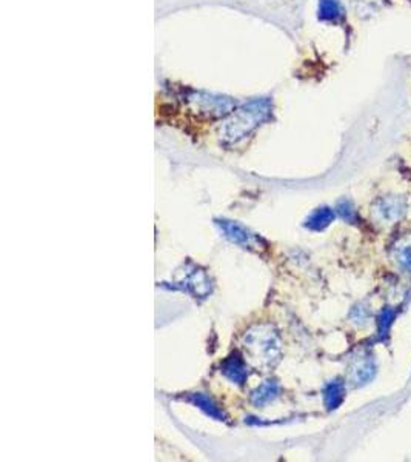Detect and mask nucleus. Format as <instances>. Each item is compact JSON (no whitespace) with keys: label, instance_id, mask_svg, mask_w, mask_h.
<instances>
[{"label":"nucleus","instance_id":"obj_6","mask_svg":"<svg viewBox=\"0 0 411 462\" xmlns=\"http://www.w3.org/2000/svg\"><path fill=\"white\" fill-rule=\"evenodd\" d=\"M335 218H336L335 211L328 209V206H320V209L315 210L308 216L305 221V227L313 231H320L327 229L328 225L335 221Z\"/></svg>","mask_w":411,"mask_h":462},{"label":"nucleus","instance_id":"obj_2","mask_svg":"<svg viewBox=\"0 0 411 462\" xmlns=\"http://www.w3.org/2000/svg\"><path fill=\"white\" fill-rule=\"evenodd\" d=\"M245 347L251 351L253 358L259 359L265 366H273L274 361H278L280 355L278 334L271 328L258 327L256 330H251Z\"/></svg>","mask_w":411,"mask_h":462},{"label":"nucleus","instance_id":"obj_1","mask_svg":"<svg viewBox=\"0 0 411 462\" xmlns=\"http://www.w3.org/2000/svg\"><path fill=\"white\" fill-rule=\"evenodd\" d=\"M270 104L268 101H256L243 108L231 117L223 129V139L228 142H238L250 134L260 122L268 119L270 116Z\"/></svg>","mask_w":411,"mask_h":462},{"label":"nucleus","instance_id":"obj_13","mask_svg":"<svg viewBox=\"0 0 411 462\" xmlns=\"http://www.w3.org/2000/svg\"><path fill=\"white\" fill-rule=\"evenodd\" d=\"M393 319H395V311L393 310H384L382 313H380V316H379V328H377V333H379V338L380 339H385V336L388 334L390 331V327H391V323H393Z\"/></svg>","mask_w":411,"mask_h":462},{"label":"nucleus","instance_id":"obj_5","mask_svg":"<svg viewBox=\"0 0 411 462\" xmlns=\"http://www.w3.org/2000/svg\"><path fill=\"white\" fill-rule=\"evenodd\" d=\"M222 373L227 376L231 382L238 386H243L248 378V370L245 362L240 359L238 353H234L227 361L222 363Z\"/></svg>","mask_w":411,"mask_h":462},{"label":"nucleus","instance_id":"obj_8","mask_svg":"<svg viewBox=\"0 0 411 462\" xmlns=\"http://www.w3.org/2000/svg\"><path fill=\"white\" fill-rule=\"evenodd\" d=\"M190 401L196 407H199L205 415H208L210 418L216 421H225V413L214 404L207 395H203V393H194V395H191Z\"/></svg>","mask_w":411,"mask_h":462},{"label":"nucleus","instance_id":"obj_10","mask_svg":"<svg viewBox=\"0 0 411 462\" xmlns=\"http://www.w3.org/2000/svg\"><path fill=\"white\" fill-rule=\"evenodd\" d=\"M319 17L327 22L339 21L344 17V8H342L339 0H320Z\"/></svg>","mask_w":411,"mask_h":462},{"label":"nucleus","instance_id":"obj_9","mask_svg":"<svg viewBox=\"0 0 411 462\" xmlns=\"http://www.w3.org/2000/svg\"><path fill=\"white\" fill-rule=\"evenodd\" d=\"M344 398H345V387L340 381L330 382L324 390V402H325V407L330 411L336 410L342 404Z\"/></svg>","mask_w":411,"mask_h":462},{"label":"nucleus","instance_id":"obj_11","mask_svg":"<svg viewBox=\"0 0 411 462\" xmlns=\"http://www.w3.org/2000/svg\"><path fill=\"white\" fill-rule=\"evenodd\" d=\"M375 376V366L371 361H364L362 363L353 370V375H351V379H353L355 384L360 386L365 384L371 378Z\"/></svg>","mask_w":411,"mask_h":462},{"label":"nucleus","instance_id":"obj_14","mask_svg":"<svg viewBox=\"0 0 411 462\" xmlns=\"http://www.w3.org/2000/svg\"><path fill=\"white\" fill-rule=\"evenodd\" d=\"M336 211L339 213L340 218L344 221H347V222H355L356 221V210H355L353 204H351V201H348V199L339 201V204L336 206Z\"/></svg>","mask_w":411,"mask_h":462},{"label":"nucleus","instance_id":"obj_7","mask_svg":"<svg viewBox=\"0 0 411 462\" xmlns=\"http://www.w3.org/2000/svg\"><path fill=\"white\" fill-rule=\"evenodd\" d=\"M278 393H279L278 382L276 381H267L265 384H262L256 391L253 393L251 401L256 407H263V406L270 404L271 401L276 399Z\"/></svg>","mask_w":411,"mask_h":462},{"label":"nucleus","instance_id":"obj_3","mask_svg":"<svg viewBox=\"0 0 411 462\" xmlns=\"http://www.w3.org/2000/svg\"><path fill=\"white\" fill-rule=\"evenodd\" d=\"M219 225V229L225 234V238L230 239L233 243L240 245L243 248H250V250H259L260 245H265L259 236L251 233L248 229L243 227V225L227 221V219H219L216 221Z\"/></svg>","mask_w":411,"mask_h":462},{"label":"nucleus","instance_id":"obj_4","mask_svg":"<svg viewBox=\"0 0 411 462\" xmlns=\"http://www.w3.org/2000/svg\"><path fill=\"white\" fill-rule=\"evenodd\" d=\"M407 211V201L405 198L399 196H387L375 205V214L379 221L387 224L397 222Z\"/></svg>","mask_w":411,"mask_h":462},{"label":"nucleus","instance_id":"obj_12","mask_svg":"<svg viewBox=\"0 0 411 462\" xmlns=\"http://www.w3.org/2000/svg\"><path fill=\"white\" fill-rule=\"evenodd\" d=\"M396 261L407 271H411V242L400 243L396 247Z\"/></svg>","mask_w":411,"mask_h":462}]
</instances>
